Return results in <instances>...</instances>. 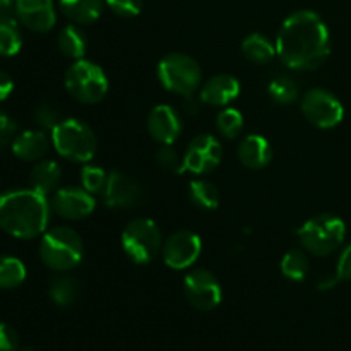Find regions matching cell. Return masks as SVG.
Listing matches in <instances>:
<instances>
[{
  "instance_id": "obj_1",
  "label": "cell",
  "mask_w": 351,
  "mask_h": 351,
  "mask_svg": "<svg viewBox=\"0 0 351 351\" xmlns=\"http://www.w3.org/2000/svg\"><path fill=\"white\" fill-rule=\"evenodd\" d=\"M281 62L297 71H314L329 55V29L324 21L311 10H300L288 17L276 40Z\"/></svg>"
},
{
  "instance_id": "obj_2",
  "label": "cell",
  "mask_w": 351,
  "mask_h": 351,
  "mask_svg": "<svg viewBox=\"0 0 351 351\" xmlns=\"http://www.w3.org/2000/svg\"><path fill=\"white\" fill-rule=\"evenodd\" d=\"M50 204L47 195L24 189L0 195V228L16 239H34L47 230Z\"/></svg>"
},
{
  "instance_id": "obj_3",
  "label": "cell",
  "mask_w": 351,
  "mask_h": 351,
  "mask_svg": "<svg viewBox=\"0 0 351 351\" xmlns=\"http://www.w3.org/2000/svg\"><path fill=\"white\" fill-rule=\"evenodd\" d=\"M40 257L47 267L53 271H69L82 259V240L67 226H58L43 235L40 243Z\"/></svg>"
},
{
  "instance_id": "obj_4",
  "label": "cell",
  "mask_w": 351,
  "mask_h": 351,
  "mask_svg": "<svg viewBox=\"0 0 351 351\" xmlns=\"http://www.w3.org/2000/svg\"><path fill=\"white\" fill-rule=\"evenodd\" d=\"M345 235V223L332 215L315 216L298 230V239L304 249L319 257L329 256L336 249H339Z\"/></svg>"
},
{
  "instance_id": "obj_5",
  "label": "cell",
  "mask_w": 351,
  "mask_h": 351,
  "mask_svg": "<svg viewBox=\"0 0 351 351\" xmlns=\"http://www.w3.org/2000/svg\"><path fill=\"white\" fill-rule=\"evenodd\" d=\"M51 141H53L57 153L71 161H82V163H86L96 153L95 134L81 120H62L51 130Z\"/></svg>"
},
{
  "instance_id": "obj_6",
  "label": "cell",
  "mask_w": 351,
  "mask_h": 351,
  "mask_svg": "<svg viewBox=\"0 0 351 351\" xmlns=\"http://www.w3.org/2000/svg\"><path fill=\"white\" fill-rule=\"evenodd\" d=\"M158 77L168 91L187 98L194 96L199 89L202 74L194 58L184 53H171L158 64Z\"/></svg>"
},
{
  "instance_id": "obj_7",
  "label": "cell",
  "mask_w": 351,
  "mask_h": 351,
  "mask_svg": "<svg viewBox=\"0 0 351 351\" xmlns=\"http://www.w3.org/2000/svg\"><path fill=\"white\" fill-rule=\"evenodd\" d=\"M65 88L81 103H98L108 93V79L101 67L88 60H77L65 72Z\"/></svg>"
},
{
  "instance_id": "obj_8",
  "label": "cell",
  "mask_w": 351,
  "mask_h": 351,
  "mask_svg": "<svg viewBox=\"0 0 351 351\" xmlns=\"http://www.w3.org/2000/svg\"><path fill=\"white\" fill-rule=\"evenodd\" d=\"M122 245L134 263H151L161 249L160 228L151 219H134L123 230Z\"/></svg>"
},
{
  "instance_id": "obj_9",
  "label": "cell",
  "mask_w": 351,
  "mask_h": 351,
  "mask_svg": "<svg viewBox=\"0 0 351 351\" xmlns=\"http://www.w3.org/2000/svg\"><path fill=\"white\" fill-rule=\"evenodd\" d=\"M302 113L321 129H332L343 120L345 110L339 99L326 89H311L302 98Z\"/></svg>"
},
{
  "instance_id": "obj_10",
  "label": "cell",
  "mask_w": 351,
  "mask_h": 351,
  "mask_svg": "<svg viewBox=\"0 0 351 351\" xmlns=\"http://www.w3.org/2000/svg\"><path fill=\"white\" fill-rule=\"evenodd\" d=\"M184 291L189 304L202 312L213 311L221 302V287L215 274L204 269H195L185 276Z\"/></svg>"
},
{
  "instance_id": "obj_11",
  "label": "cell",
  "mask_w": 351,
  "mask_h": 351,
  "mask_svg": "<svg viewBox=\"0 0 351 351\" xmlns=\"http://www.w3.org/2000/svg\"><path fill=\"white\" fill-rule=\"evenodd\" d=\"M105 204L113 209H132L144 202V191L134 178L120 171H112L101 191Z\"/></svg>"
},
{
  "instance_id": "obj_12",
  "label": "cell",
  "mask_w": 351,
  "mask_h": 351,
  "mask_svg": "<svg viewBox=\"0 0 351 351\" xmlns=\"http://www.w3.org/2000/svg\"><path fill=\"white\" fill-rule=\"evenodd\" d=\"M223 158L221 144L216 137L209 134H201L195 136L189 144L187 151L184 154L185 170L192 173H208L213 171L219 165Z\"/></svg>"
},
{
  "instance_id": "obj_13",
  "label": "cell",
  "mask_w": 351,
  "mask_h": 351,
  "mask_svg": "<svg viewBox=\"0 0 351 351\" xmlns=\"http://www.w3.org/2000/svg\"><path fill=\"white\" fill-rule=\"evenodd\" d=\"M201 239L189 230L173 233L163 245V259L171 269H185L197 261L201 254Z\"/></svg>"
},
{
  "instance_id": "obj_14",
  "label": "cell",
  "mask_w": 351,
  "mask_h": 351,
  "mask_svg": "<svg viewBox=\"0 0 351 351\" xmlns=\"http://www.w3.org/2000/svg\"><path fill=\"white\" fill-rule=\"evenodd\" d=\"M51 209L65 219H81L91 215L95 209V199L86 189H58L51 199Z\"/></svg>"
},
{
  "instance_id": "obj_15",
  "label": "cell",
  "mask_w": 351,
  "mask_h": 351,
  "mask_svg": "<svg viewBox=\"0 0 351 351\" xmlns=\"http://www.w3.org/2000/svg\"><path fill=\"white\" fill-rule=\"evenodd\" d=\"M16 14L21 23L31 31L47 33L55 24V9L51 0H16Z\"/></svg>"
},
{
  "instance_id": "obj_16",
  "label": "cell",
  "mask_w": 351,
  "mask_h": 351,
  "mask_svg": "<svg viewBox=\"0 0 351 351\" xmlns=\"http://www.w3.org/2000/svg\"><path fill=\"white\" fill-rule=\"evenodd\" d=\"M147 130L160 144H171L178 139L182 130L178 113L168 105H158L147 117Z\"/></svg>"
},
{
  "instance_id": "obj_17",
  "label": "cell",
  "mask_w": 351,
  "mask_h": 351,
  "mask_svg": "<svg viewBox=\"0 0 351 351\" xmlns=\"http://www.w3.org/2000/svg\"><path fill=\"white\" fill-rule=\"evenodd\" d=\"M240 82L233 75L218 74L201 88V101L211 106H226L239 96Z\"/></svg>"
},
{
  "instance_id": "obj_18",
  "label": "cell",
  "mask_w": 351,
  "mask_h": 351,
  "mask_svg": "<svg viewBox=\"0 0 351 351\" xmlns=\"http://www.w3.org/2000/svg\"><path fill=\"white\" fill-rule=\"evenodd\" d=\"M271 158H273V149L263 136L252 134L240 143L239 160L242 161L243 167L250 168V170H261V168L267 167Z\"/></svg>"
},
{
  "instance_id": "obj_19",
  "label": "cell",
  "mask_w": 351,
  "mask_h": 351,
  "mask_svg": "<svg viewBox=\"0 0 351 351\" xmlns=\"http://www.w3.org/2000/svg\"><path fill=\"white\" fill-rule=\"evenodd\" d=\"M50 141L43 130H26L17 134L12 143V153L23 161H36L45 156Z\"/></svg>"
},
{
  "instance_id": "obj_20",
  "label": "cell",
  "mask_w": 351,
  "mask_h": 351,
  "mask_svg": "<svg viewBox=\"0 0 351 351\" xmlns=\"http://www.w3.org/2000/svg\"><path fill=\"white\" fill-rule=\"evenodd\" d=\"M62 180V170L55 161L45 160L40 163L34 165V168L31 170V189L40 194L48 195L51 192H57L58 185Z\"/></svg>"
},
{
  "instance_id": "obj_21",
  "label": "cell",
  "mask_w": 351,
  "mask_h": 351,
  "mask_svg": "<svg viewBox=\"0 0 351 351\" xmlns=\"http://www.w3.org/2000/svg\"><path fill=\"white\" fill-rule=\"evenodd\" d=\"M60 9L72 23L91 24L101 16L103 0H60Z\"/></svg>"
},
{
  "instance_id": "obj_22",
  "label": "cell",
  "mask_w": 351,
  "mask_h": 351,
  "mask_svg": "<svg viewBox=\"0 0 351 351\" xmlns=\"http://www.w3.org/2000/svg\"><path fill=\"white\" fill-rule=\"evenodd\" d=\"M23 47V34L19 24L9 14L0 16V55L12 57Z\"/></svg>"
},
{
  "instance_id": "obj_23",
  "label": "cell",
  "mask_w": 351,
  "mask_h": 351,
  "mask_svg": "<svg viewBox=\"0 0 351 351\" xmlns=\"http://www.w3.org/2000/svg\"><path fill=\"white\" fill-rule=\"evenodd\" d=\"M242 53L254 64H267L276 55V48L263 34H250L242 43Z\"/></svg>"
},
{
  "instance_id": "obj_24",
  "label": "cell",
  "mask_w": 351,
  "mask_h": 351,
  "mask_svg": "<svg viewBox=\"0 0 351 351\" xmlns=\"http://www.w3.org/2000/svg\"><path fill=\"white\" fill-rule=\"evenodd\" d=\"M50 298L60 307H71L75 304L81 293V287L77 281L71 276H60L55 278L50 283Z\"/></svg>"
},
{
  "instance_id": "obj_25",
  "label": "cell",
  "mask_w": 351,
  "mask_h": 351,
  "mask_svg": "<svg viewBox=\"0 0 351 351\" xmlns=\"http://www.w3.org/2000/svg\"><path fill=\"white\" fill-rule=\"evenodd\" d=\"M26 280V267L12 256H0V290H14Z\"/></svg>"
},
{
  "instance_id": "obj_26",
  "label": "cell",
  "mask_w": 351,
  "mask_h": 351,
  "mask_svg": "<svg viewBox=\"0 0 351 351\" xmlns=\"http://www.w3.org/2000/svg\"><path fill=\"white\" fill-rule=\"evenodd\" d=\"M58 50L69 58L81 60L86 51V38L75 26H65L58 34Z\"/></svg>"
},
{
  "instance_id": "obj_27",
  "label": "cell",
  "mask_w": 351,
  "mask_h": 351,
  "mask_svg": "<svg viewBox=\"0 0 351 351\" xmlns=\"http://www.w3.org/2000/svg\"><path fill=\"white\" fill-rule=\"evenodd\" d=\"M308 269H311V263H308V257L304 250H290V252L285 254L283 261H281V273L291 281L305 280Z\"/></svg>"
},
{
  "instance_id": "obj_28",
  "label": "cell",
  "mask_w": 351,
  "mask_h": 351,
  "mask_svg": "<svg viewBox=\"0 0 351 351\" xmlns=\"http://www.w3.org/2000/svg\"><path fill=\"white\" fill-rule=\"evenodd\" d=\"M191 201L201 209H216L219 204V192L215 184L208 180H192L189 185Z\"/></svg>"
},
{
  "instance_id": "obj_29",
  "label": "cell",
  "mask_w": 351,
  "mask_h": 351,
  "mask_svg": "<svg viewBox=\"0 0 351 351\" xmlns=\"http://www.w3.org/2000/svg\"><path fill=\"white\" fill-rule=\"evenodd\" d=\"M216 127L221 132V136L233 139V137L239 136L243 129V117L239 110L235 108H225L219 112V115L216 117Z\"/></svg>"
},
{
  "instance_id": "obj_30",
  "label": "cell",
  "mask_w": 351,
  "mask_h": 351,
  "mask_svg": "<svg viewBox=\"0 0 351 351\" xmlns=\"http://www.w3.org/2000/svg\"><path fill=\"white\" fill-rule=\"evenodd\" d=\"M267 91H269L271 98L280 105H290L298 98V88L295 81H291L290 77H285V75L274 79Z\"/></svg>"
},
{
  "instance_id": "obj_31",
  "label": "cell",
  "mask_w": 351,
  "mask_h": 351,
  "mask_svg": "<svg viewBox=\"0 0 351 351\" xmlns=\"http://www.w3.org/2000/svg\"><path fill=\"white\" fill-rule=\"evenodd\" d=\"M156 165L171 173H184L185 171L184 156H180L173 147H170V144H163V147L158 149Z\"/></svg>"
},
{
  "instance_id": "obj_32",
  "label": "cell",
  "mask_w": 351,
  "mask_h": 351,
  "mask_svg": "<svg viewBox=\"0 0 351 351\" xmlns=\"http://www.w3.org/2000/svg\"><path fill=\"white\" fill-rule=\"evenodd\" d=\"M106 178L108 175L105 173V170L99 167H93V165H86L81 171V180L82 187L88 192H101L105 189Z\"/></svg>"
},
{
  "instance_id": "obj_33",
  "label": "cell",
  "mask_w": 351,
  "mask_h": 351,
  "mask_svg": "<svg viewBox=\"0 0 351 351\" xmlns=\"http://www.w3.org/2000/svg\"><path fill=\"white\" fill-rule=\"evenodd\" d=\"M34 117V122H36L38 127L41 129H48V130H53L58 123L62 122L60 115H58L57 110L50 105H40L33 113Z\"/></svg>"
},
{
  "instance_id": "obj_34",
  "label": "cell",
  "mask_w": 351,
  "mask_h": 351,
  "mask_svg": "<svg viewBox=\"0 0 351 351\" xmlns=\"http://www.w3.org/2000/svg\"><path fill=\"white\" fill-rule=\"evenodd\" d=\"M110 9L122 17H134L141 12L143 0H106Z\"/></svg>"
},
{
  "instance_id": "obj_35",
  "label": "cell",
  "mask_w": 351,
  "mask_h": 351,
  "mask_svg": "<svg viewBox=\"0 0 351 351\" xmlns=\"http://www.w3.org/2000/svg\"><path fill=\"white\" fill-rule=\"evenodd\" d=\"M17 136V125L5 112L0 110V151L14 143Z\"/></svg>"
},
{
  "instance_id": "obj_36",
  "label": "cell",
  "mask_w": 351,
  "mask_h": 351,
  "mask_svg": "<svg viewBox=\"0 0 351 351\" xmlns=\"http://www.w3.org/2000/svg\"><path fill=\"white\" fill-rule=\"evenodd\" d=\"M0 351H19V335L5 322H0Z\"/></svg>"
},
{
  "instance_id": "obj_37",
  "label": "cell",
  "mask_w": 351,
  "mask_h": 351,
  "mask_svg": "<svg viewBox=\"0 0 351 351\" xmlns=\"http://www.w3.org/2000/svg\"><path fill=\"white\" fill-rule=\"evenodd\" d=\"M336 276H338V280L351 281V243L343 249L341 256H339L338 266H336Z\"/></svg>"
},
{
  "instance_id": "obj_38",
  "label": "cell",
  "mask_w": 351,
  "mask_h": 351,
  "mask_svg": "<svg viewBox=\"0 0 351 351\" xmlns=\"http://www.w3.org/2000/svg\"><path fill=\"white\" fill-rule=\"evenodd\" d=\"M12 89H14V82H12V79H10V75L0 71V101L5 98H9L10 93H12Z\"/></svg>"
},
{
  "instance_id": "obj_39",
  "label": "cell",
  "mask_w": 351,
  "mask_h": 351,
  "mask_svg": "<svg viewBox=\"0 0 351 351\" xmlns=\"http://www.w3.org/2000/svg\"><path fill=\"white\" fill-rule=\"evenodd\" d=\"M184 110L187 112V115H195L199 112V103L195 101L194 96H187L184 101Z\"/></svg>"
},
{
  "instance_id": "obj_40",
  "label": "cell",
  "mask_w": 351,
  "mask_h": 351,
  "mask_svg": "<svg viewBox=\"0 0 351 351\" xmlns=\"http://www.w3.org/2000/svg\"><path fill=\"white\" fill-rule=\"evenodd\" d=\"M14 2H16V0H0V7H3V9H9Z\"/></svg>"
},
{
  "instance_id": "obj_41",
  "label": "cell",
  "mask_w": 351,
  "mask_h": 351,
  "mask_svg": "<svg viewBox=\"0 0 351 351\" xmlns=\"http://www.w3.org/2000/svg\"><path fill=\"white\" fill-rule=\"evenodd\" d=\"M5 10H7V9H3V7H0V16H3V14H5Z\"/></svg>"
},
{
  "instance_id": "obj_42",
  "label": "cell",
  "mask_w": 351,
  "mask_h": 351,
  "mask_svg": "<svg viewBox=\"0 0 351 351\" xmlns=\"http://www.w3.org/2000/svg\"><path fill=\"white\" fill-rule=\"evenodd\" d=\"M19 351H34L33 348H23V350H19Z\"/></svg>"
}]
</instances>
